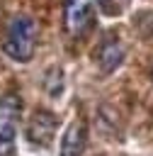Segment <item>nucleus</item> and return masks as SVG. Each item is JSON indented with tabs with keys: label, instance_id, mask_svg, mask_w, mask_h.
<instances>
[{
	"label": "nucleus",
	"instance_id": "0eeeda50",
	"mask_svg": "<svg viewBox=\"0 0 153 156\" xmlns=\"http://www.w3.org/2000/svg\"><path fill=\"white\" fill-rule=\"evenodd\" d=\"M97 5H100L107 15H114V12H117V5H112V0H97Z\"/></svg>",
	"mask_w": 153,
	"mask_h": 156
},
{
	"label": "nucleus",
	"instance_id": "20e7f679",
	"mask_svg": "<svg viewBox=\"0 0 153 156\" xmlns=\"http://www.w3.org/2000/svg\"><path fill=\"white\" fill-rule=\"evenodd\" d=\"M56 129H58V119L46 110H36L27 122V139L36 146H49L51 139L56 136Z\"/></svg>",
	"mask_w": 153,
	"mask_h": 156
},
{
	"label": "nucleus",
	"instance_id": "423d86ee",
	"mask_svg": "<svg viewBox=\"0 0 153 156\" xmlns=\"http://www.w3.org/2000/svg\"><path fill=\"white\" fill-rule=\"evenodd\" d=\"M121 61H124V49H121V44H119L114 37H104V41H102L100 49H97V63H100V68H102L104 73H112V71H117V68L121 66Z\"/></svg>",
	"mask_w": 153,
	"mask_h": 156
},
{
	"label": "nucleus",
	"instance_id": "7ed1b4c3",
	"mask_svg": "<svg viewBox=\"0 0 153 156\" xmlns=\"http://www.w3.org/2000/svg\"><path fill=\"white\" fill-rule=\"evenodd\" d=\"M63 24L70 37H80L92 24V0H66L63 2Z\"/></svg>",
	"mask_w": 153,
	"mask_h": 156
},
{
	"label": "nucleus",
	"instance_id": "f03ea898",
	"mask_svg": "<svg viewBox=\"0 0 153 156\" xmlns=\"http://www.w3.org/2000/svg\"><path fill=\"white\" fill-rule=\"evenodd\" d=\"M22 115V100L17 95L0 98V151H7L17 136V122Z\"/></svg>",
	"mask_w": 153,
	"mask_h": 156
},
{
	"label": "nucleus",
	"instance_id": "f257e3e1",
	"mask_svg": "<svg viewBox=\"0 0 153 156\" xmlns=\"http://www.w3.org/2000/svg\"><path fill=\"white\" fill-rule=\"evenodd\" d=\"M36 37H39V27L29 15H15L2 32V51L19 63L32 61L34 49H36Z\"/></svg>",
	"mask_w": 153,
	"mask_h": 156
},
{
	"label": "nucleus",
	"instance_id": "39448f33",
	"mask_svg": "<svg viewBox=\"0 0 153 156\" xmlns=\"http://www.w3.org/2000/svg\"><path fill=\"white\" fill-rule=\"evenodd\" d=\"M85 144H87L85 124H83V122H73V124H68V129L63 132L61 156H83V154H85Z\"/></svg>",
	"mask_w": 153,
	"mask_h": 156
}]
</instances>
